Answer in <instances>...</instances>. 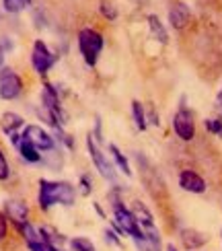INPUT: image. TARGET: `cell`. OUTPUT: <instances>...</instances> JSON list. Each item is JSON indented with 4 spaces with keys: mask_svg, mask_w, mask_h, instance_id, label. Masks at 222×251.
<instances>
[{
    "mask_svg": "<svg viewBox=\"0 0 222 251\" xmlns=\"http://www.w3.org/2000/svg\"><path fill=\"white\" fill-rule=\"evenodd\" d=\"M93 208H95V210H97V214H99V216H101V218H103V216H105V212H103V210H101V206H99V204H97V202H95V204H93Z\"/></svg>",
    "mask_w": 222,
    "mask_h": 251,
    "instance_id": "obj_29",
    "label": "cell"
},
{
    "mask_svg": "<svg viewBox=\"0 0 222 251\" xmlns=\"http://www.w3.org/2000/svg\"><path fill=\"white\" fill-rule=\"evenodd\" d=\"M56 56L49 51V48L41 39H37L33 44V51H31V64L37 70V75H46V72L54 66Z\"/></svg>",
    "mask_w": 222,
    "mask_h": 251,
    "instance_id": "obj_9",
    "label": "cell"
},
{
    "mask_svg": "<svg viewBox=\"0 0 222 251\" xmlns=\"http://www.w3.org/2000/svg\"><path fill=\"white\" fill-rule=\"evenodd\" d=\"M132 116L136 122V128L138 130H146L148 128V120H146V107L140 101H132Z\"/></svg>",
    "mask_w": 222,
    "mask_h": 251,
    "instance_id": "obj_19",
    "label": "cell"
},
{
    "mask_svg": "<svg viewBox=\"0 0 222 251\" xmlns=\"http://www.w3.org/2000/svg\"><path fill=\"white\" fill-rule=\"evenodd\" d=\"M37 231H39L41 241L48 243V245H56V247H60V245H64V241H66L64 235H60L56 228H51V226H48V225H46V226H39Z\"/></svg>",
    "mask_w": 222,
    "mask_h": 251,
    "instance_id": "obj_16",
    "label": "cell"
},
{
    "mask_svg": "<svg viewBox=\"0 0 222 251\" xmlns=\"http://www.w3.org/2000/svg\"><path fill=\"white\" fill-rule=\"evenodd\" d=\"M218 103L222 105V87H220V93H218Z\"/></svg>",
    "mask_w": 222,
    "mask_h": 251,
    "instance_id": "obj_32",
    "label": "cell"
},
{
    "mask_svg": "<svg viewBox=\"0 0 222 251\" xmlns=\"http://www.w3.org/2000/svg\"><path fill=\"white\" fill-rule=\"evenodd\" d=\"M204 124H206V130H208V132L218 134L220 138H222V120H220V118H208Z\"/></svg>",
    "mask_w": 222,
    "mask_h": 251,
    "instance_id": "obj_22",
    "label": "cell"
},
{
    "mask_svg": "<svg viewBox=\"0 0 222 251\" xmlns=\"http://www.w3.org/2000/svg\"><path fill=\"white\" fill-rule=\"evenodd\" d=\"M109 152H111V156H113V161L118 163V167H120V171L123 173V175H132V169H130V163H128V159H125V154L118 149L115 144H109Z\"/></svg>",
    "mask_w": 222,
    "mask_h": 251,
    "instance_id": "obj_20",
    "label": "cell"
},
{
    "mask_svg": "<svg viewBox=\"0 0 222 251\" xmlns=\"http://www.w3.org/2000/svg\"><path fill=\"white\" fill-rule=\"evenodd\" d=\"M179 187L189 194H204L206 192V181L204 177L192 171V169H183L181 173H179Z\"/></svg>",
    "mask_w": 222,
    "mask_h": 251,
    "instance_id": "obj_10",
    "label": "cell"
},
{
    "mask_svg": "<svg viewBox=\"0 0 222 251\" xmlns=\"http://www.w3.org/2000/svg\"><path fill=\"white\" fill-rule=\"evenodd\" d=\"M68 245H70V251H97L95 243L89 237H72Z\"/></svg>",
    "mask_w": 222,
    "mask_h": 251,
    "instance_id": "obj_21",
    "label": "cell"
},
{
    "mask_svg": "<svg viewBox=\"0 0 222 251\" xmlns=\"http://www.w3.org/2000/svg\"><path fill=\"white\" fill-rule=\"evenodd\" d=\"M132 214H134V218L138 221V225H140V228L142 231H146V228H154L156 225H154V216L150 214V210L142 204V202H134V206H132Z\"/></svg>",
    "mask_w": 222,
    "mask_h": 251,
    "instance_id": "obj_14",
    "label": "cell"
},
{
    "mask_svg": "<svg viewBox=\"0 0 222 251\" xmlns=\"http://www.w3.org/2000/svg\"><path fill=\"white\" fill-rule=\"evenodd\" d=\"M2 62H4V50H2V46H0V66H2Z\"/></svg>",
    "mask_w": 222,
    "mask_h": 251,
    "instance_id": "obj_30",
    "label": "cell"
},
{
    "mask_svg": "<svg viewBox=\"0 0 222 251\" xmlns=\"http://www.w3.org/2000/svg\"><path fill=\"white\" fill-rule=\"evenodd\" d=\"M78 50L80 56L87 62V66H95L99 62L103 51V35L91 27H84L78 31Z\"/></svg>",
    "mask_w": 222,
    "mask_h": 251,
    "instance_id": "obj_2",
    "label": "cell"
},
{
    "mask_svg": "<svg viewBox=\"0 0 222 251\" xmlns=\"http://www.w3.org/2000/svg\"><path fill=\"white\" fill-rule=\"evenodd\" d=\"M101 13H103L105 19H109V21H113L115 17H118V10H115L113 4H109V2H101Z\"/></svg>",
    "mask_w": 222,
    "mask_h": 251,
    "instance_id": "obj_26",
    "label": "cell"
},
{
    "mask_svg": "<svg viewBox=\"0 0 222 251\" xmlns=\"http://www.w3.org/2000/svg\"><path fill=\"white\" fill-rule=\"evenodd\" d=\"M41 107L48 109V111L51 113V116H54V120H56L58 124H62V126L66 124L68 116H66V111L62 109V105H60L58 91H56L54 87H51L49 82H46L44 89H41Z\"/></svg>",
    "mask_w": 222,
    "mask_h": 251,
    "instance_id": "obj_5",
    "label": "cell"
},
{
    "mask_svg": "<svg viewBox=\"0 0 222 251\" xmlns=\"http://www.w3.org/2000/svg\"><path fill=\"white\" fill-rule=\"evenodd\" d=\"M6 233H8V218L4 212H0V241L6 237Z\"/></svg>",
    "mask_w": 222,
    "mask_h": 251,
    "instance_id": "obj_28",
    "label": "cell"
},
{
    "mask_svg": "<svg viewBox=\"0 0 222 251\" xmlns=\"http://www.w3.org/2000/svg\"><path fill=\"white\" fill-rule=\"evenodd\" d=\"M87 149H89V154H91V161L95 165V169L99 171V175L103 177V179H107V181H115V169H113V165L109 163V159L101 152V149L97 144H95L93 140V136H89V140H87Z\"/></svg>",
    "mask_w": 222,
    "mask_h": 251,
    "instance_id": "obj_7",
    "label": "cell"
},
{
    "mask_svg": "<svg viewBox=\"0 0 222 251\" xmlns=\"http://www.w3.org/2000/svg\"><path fill=\"white\" fill-rule=\"evenodd\" d=\"M167 251H179V249H177L173 243H169V245H167Z\"/></svg>",
    "mask_w": 222,
    "mask_h": 251,
    "instance_id": "obj_31",
    "label": "cell"
},
{
    "mask_svg": "<svg viewBox=\"0 0 222 251\" xmlns=\"http://www.w3.org/2000/svg\"><path fill=\"white\" fill-rule=\"evenodd\" d=\"M78 187H80V194H82V196H89V194H91V177H89V175H82Z\"/></svg>",
    "mask_w": 222,
    "mask_h": 251,
    "instance_id": "obj_27",
    "label": "cell"
},
{
    "mask_svg": "<svg viewBox=\"0 0 222 251\" xmlns=\"http://www.w3.org/2000/svg\"><path fill=\"white\" fill-rule=\"evenodd\" d=\"M19 152L21 156L27 161V163H39L41 161V154H39V149H35L33 144H31L29 140L21 138V144H19Z\"/></svg>",
    "mask_w": 222,
    "mask_h": 251,
    "instance_id": "obj_17",
    "label": "cell"
},
{
    "mask_svg": "<svg viewBox=\"0 0 222 251\" xmlns=\"http://www.w3.org/2000/svg\"><path fill=\"white\" fill-rule=\"evenodd\" d=\"M2 4L8 13H21V10L25 8L27 0H2Z\"/></svg>",
    "mask_w": 222,
    "mask_h": 251,
    "instance_id": "obj_23",
    "label": "cell"
},
{
    "mask_svg": "<svg viewBox=\"0 0 222 251\" xmlns=\"http://www.w3.org/2000/svg\"><path fill=\"white\" fill-rule=\"evenodd\" d=\"M25 126V120L19 116V113H13V111H6L2 113V118H0V128H2L4 134H15L19 128H23Z\"/></svg>",
    "mask_w": 222,
    "mask_h": 251,
    "instance_id": "obj_15",
    "label": "cell"
},
{
    "mask_svg": "<svg viewBox=\"0 0 222 251\" xmlns=\"http://www.w3.org/2000/svg\"><path fill=\"white\" fill-rule=\"evenodd\" d=\"M23 138L29 140L31 144L35 146V149L39 151H44V152H49V151H56V140H54V136L48 134L41 126H35V124H31L25 128L23 132Z\"/></svg>",
    "mask_w": 222,
    "mask_h": 251,
    "instance_id": "obj_8",
    "label": "cell"
},
{
    "mask_svg": "<svg viewBox=\"0 0 222 251\" xmlns=\"http://www.w3.org/2000/svg\"><path fill=\"white\" fill-rule=\"evenodd\" d=\"M189 21H192V10H189L187 4L179 2L171 8V13H169V23H171L175 29H183Z\"/></svg>",
    "mask_w": 222,
    "mask_h": 251,
    "instance_id": "obj_12",
    "label": "cell"
},
{
    "mask_svg": "<svg viewBox=\"0 0 222 251\" xmlns=\"http://www.w3.org/2000/svg\"><path fill=\"white\" fill-rule=\"evenodd\" d=\"M220 237H222V231H220Z\"/></svg>",
    "mask_w": 222,
    "mask_h": 251,
    "instance_id": "obj_33",
    "label": "cell"
},
{
    "mask_svg": "<svg viewBox=\"0 0 222 251\" xmlns=\"http://www.w3.org/2000/svg\"><path fill=\"white\" fill-rule=\"evenodd\" d=\"M4 212H6V218L13 221V225L17 228H21L23 225L29 223V208H27L25 202H21V200H8L4 204Z\"/></svg>",
    "mask_w": 222,
    "mask_h": 251,
    "instance_id": "obj_11",
    "label": "cell"
},
{
    "mask_svg": "<svg viewBox=\"0 0 222 251\" xmlns=\"http://www.w3.org/2000/svg\"><path fill=\"white\" fill-rule=\"evenodd\" d=\"M113 226H115V231H118L120 235H128V237H132V241H136V239L144 237L142 228H140L138 221L134 218L132 210H130L128 206H123V204L113 206Z\"/></svg>",
    "mask_w": 222,
    "mask_h": 251,
    "instance_id": "obj_3",
    "label": "cell"
},
{
    "mask_svg": "<svg viewBox=\"0 0 222 251\" xmlns=\"http://www.w3.org/2000/svg\"><path fill=\"white\" fill-rule=\"evenodd\" d=\"M23 93V80L13 68H2L0 70V99L13 101L21 97Z\"/></svg>",
    "mask_w": 222,
    "mask_h": 251,
    "instance_id": "obj_4",
    "label": "cell"
},
{
    "mask_svg": "<svg viewBox=\"0 0 222 251\" xmlns=\"http://www.w3.org/2000/svg\"><path fill=\"white\" fill-rule=\"evenodd\" d=\"M103 237H105V241H107L109 245H113V247H122V239H120L118 231H111V228H105V231H103Z\"/></svg>",
    "mask_w": 222,
    "mask_h": 251,
    "instance_id": "obj_24",
    "label": "cell"
},
{
    "mask_svg": "<svg viewBox=\"0 0 222 251\" xmlns=\"http://www.w3.org/2000/svg\"><path fill=\"white\" fill-rule=\"evenodd\" d=\"M181 243L185 249H199L208 243V237L204 233L196 231V228H183L181 231Z\"/></svg>",
    "mask_w": 222,
    "mask_h": 251,
    "instance_id": "obj_13",
    "label": "cell"
},
{
    "mask_svg": "<svg viewBox=\"0 0 222 251\" xmlns=\"http://www.w3.org/2000/svg\"><path fill=\"white\" fill-rule=\"evenodd\" d=\"M39 208L41 210H49L51 206L62 204V206H72L76 200V190L68 181H49L41 179L39 181Z\"/></svg>",
    "mask_w": 222,
    "mask_h": 251,
    "instance_id": "obj_1",
    "label": "cell"
},
{
    "mask_svg": "<svg viewBox=\"0 0 222 251\" xmlns=\"http://www.w3.org/2000/svg\"><path fill=\"white\" fill-rule=\"evenodd\" d=\"M8 175H10V169H8L6 156H4V152H2V151H0V181L8 179Z\"/></svg>",
    "mask_w": 222,
    "mask_h": 251,
    "instance_id": "obj_25",
    "label": "cell"
},
{
    "mask_svg": "<svg viewBox=\"0 0 222 251\" xmlns=\"http://www.w3.org/2000/svg\"><path fill=\"white\" fill-rule=\"evenodd\" d=\"M148 27H150V31H152V35L161 41V44H167L169 41V35H167V29L163 27V23H161V19H158L156 15H150L148 17Z\"/></svg>",
    "mask_w": 222,
    "mask_h": 251,
    "instance_id": "obj_18",
    "label": "cell"
},
{
    "mask_svg": "<svg viewBox=\"0 0 222 251\" xmlns=\"http://www.w3.org/2000/svg\"><path fill=\"white\" fill-rule=\"evenodd\" d=\"M173 130L181 140H185V142L194 140V136H196V120H194V113L189 111L187 107H179V111L173 116Z\"/></svg>",
    "mask_w": 222,
    "mask_h": 251,
    "instance_id": "obj_6",
    "label": "cell"
}]
</instances>
